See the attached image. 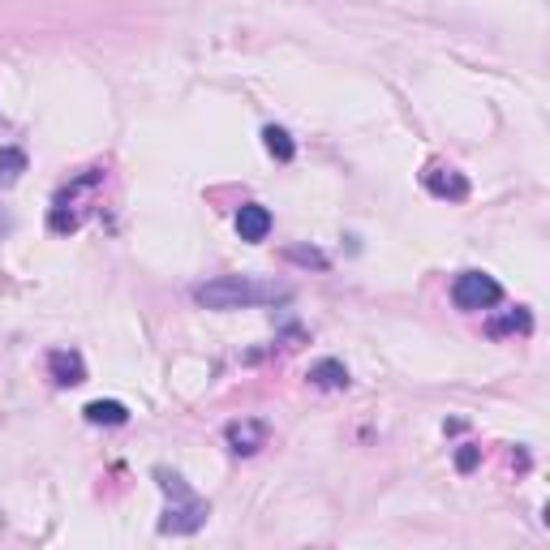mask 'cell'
<instances>
[{
  "label": "cell",
  "instance_id": "cell-1",
  "mask_svg": "<svg viewBox=\"0 0 550 550\" xmlns=\"http://www.w3.org/2000/svg\"><path fill=\"white\" fill-rule=\"evenodd\" d=\"M194 301L207 310H258V306L288 301V288L250 280V275H220V280H211V284H198Z\"/></svg>",
  "mask_w": 550,
  "mask_h": 550
},
{
  "label": "cell",
  "instance_id": "cell-2",
  "mask_svg": "<svg viewBox=\"0 0 550 550\" xmlns=\"http://www.w3.org/2000/svg\"><path fill=\"white\" fill-rule=\"evenodd\" d=\"M155 477H159V486H164V495H168V512H164V520H159V533H198L202 525H207L211 508L181 482V473L155 469Z\"/></svg>",
  "mask_w": 550,
  "mask_h": 550
},
{
  "label": "cell",
  "instance_id": "cell-3",
  "mask_svg": "<svg viewBox=\"0 0 550 550\" xmlns=\"http://www.w3.org/2000/svg\"><path fill=\"white\" fill-rule=\"evenodd\" d=\"M452 301H456V310H490V306H499L503 301V288L495 275H486V271H460L456 280H452Z\"/></svg>",
  "mask_w": 550,
  "mask_h": 550
},
{
  "label": "cell",
  "instance_id": "cell-4",
  "mask_svg": "<svg viewBox=\"0 0 550 550\" xmlns=\"http://www.w3.org/2000/svg\"><path fill=\"white\" fill-rule=\"evenodd\" d=\"M422 185H426L434 198H447V202H465V198H469L465 172H456V168H447V164H430V168L422 172Z\"/></svg>",
  "mask_w": 550,
  "mask_h": 550
},
{
  "label": "cell",
  "instance_id": "cell-5",
  "mask_svg": "<svg viewBox=\"0 0 550 550\" xmlns=\"http://www.w3.org/2000/svg\"><path fill=\"white\" fill-rule=\"evenodd\" d=\"M224 439H228V447H233L237 456H254L258 447H267V422H233L224 430Z\"/></svg>",
  "mask_w": 550,
  "mask_h": 550
},
{
  "label": "cell",
  "instance_id": "cell-6",
  "mask_svg": "<svg viewBox=\"0 0 550 550\" xmlns=\"http://www.w3.org/2000/svg\"><path fill=\"white\" fill-rule=\"evenodd\" d=\"M237 233H241V241H250V245L267 241V233H271V211L258 207V202H245V207L237 211Z\"/></svg>",
  "mask_w": 550,
  "mask_h": 550
},
{
  "label": "cell",
  "instance_id": "cell-7",
  "mask_svg": "<svg viewBox=\"0 0 550 550\" xmlns=\"http://www.w3.org/2000/svg\"><path fill=\"white\" fill-rule=\"evenodd\" d=\"M48 370H52V379L61 383V387H74L86 379V361L74 353V349H56L48 353Z\"/></svg>",
  "mask_w": 550,
  "mask_h": 550
},
{
  "label": "cell",
  "instance_id": "cell-8",
  "mask_svg": "<svg viewBox=\"0 0 550 550\" xmlns=\"http://www.w3.org/2000/svg\"><path fill=\"white\" fill-rule=\"evenodd\" d=\"M310 383L323 387V392H340V387H349V370H344V361L323 357L310 366Z\"/></svg>",
  "mask_w": 550,
  "mask_h": 550
},
{
  "label": "cell",
  "instance_id": "cell-9",
  "mask_svg": "<svg viewBox=\"0 0 550 550\" xmlns=\"http://www.w3.org/2000/svg\"><path fill=\"white\" fill-rule=\"evenodd\" d=\"M82 413H86V422L91 426H125L129 422V409L121 400H91Z\"/></svg>",
  "mask_w": 550,
  "mask_h": 550
},
{
  "label": "cell",
  "instance_id": "cell-10",
  "mask_svg": "<svg viewBox=\"0 0 550 550\" xmlns=\"http://www.w3.org/2000/svg\"><path fill=\"white\" fill-rule=\"evenodd\" d=\"M263 147L280 159V164H288V159L297 155V147H293V138H288V129H280V125H267L263 129Z\"/></svg>",
  "mask_w": 550,
  "mask_h": 550
},
{
  "label": "cell",
  "instance_id": "cell-11",
  "mask_svg": "<svg viewBox=\"0 0 550 550\" xmlns=\"http://www.w3.org/2000/svg\"><path fill=\"white\" fill-rule=\"evenodd\" d=\"M22 172H26V155L22 151H13V147L0 151V185H13Z\"/></svg>",
  "mask_w": 550,
  "mask_h": 550
},
{
  "label": "cell",
  "instance_id": "cell-12",
  "mask_svg": "<svg viewBox=\"0 0 550 550\" xmlns=\"http://www.w3.org/2000/svg\"><path fill=\"white\" fill-rule=\"evenodd\" d=\"M533 327V318L525 310H516L508 318H499V323H490V336H508V331H529Z\"/></svg>",
  "mask_w": 550,
  "mask_h": 550
},
{
  "label": "cell",
  "instance_id": "cell-13",
  "mask_svg": "<svg viewBox=\"0 0 550 550\" xmlns=\"http://www.w3.org/2000/svg\"><path fill=\"white\" fill-rule=\"evenodd\" d=\"M477 460H482V447H477V443H465V447L456 452V469H460V473H469V469L477 465Z\"/></svg>",
  "mask_w": 550,
  "mask_h": 550
},
{
  "label": "cell",
  "instance_id": "cell-14",
  "mask_svg": "<svg viewBox=\"0 0 550 550\" xmlns=\"http://www.w3.org/2000/svg\"><path fill=\"white\" fill-rule=\"evenodd\" d=\"M293 258H301V263H314V267H327V258L314 254V250H293Z\"/></svg>",
  "mask_w": 550,
  "mask_h": 550
}]
</instances>
